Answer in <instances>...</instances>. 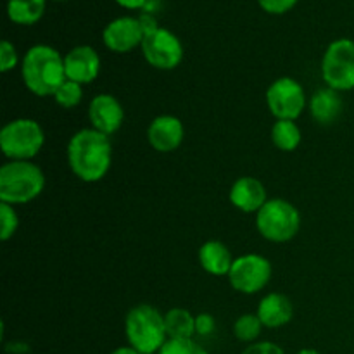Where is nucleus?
<instances>
[{
  "label": "nucleus",
  "instance_id": "obj_3",
  "mask_svg": "<svg viewBox=\"0 0 354 354\" xmlns=\"http://www.w3.org/2000/svg\"><path fill=\"white\" fill-rule=\"evenodd\" d=\"M124 335L128 346L140 354H158L168 341L165 315L151 304H138L124 318Z\"/></svg>",
  "mask_w": 354,
  "mask_h": 354
},
{
  "label": "nucleus",
  "instance_id": "obj_21",
  "mask_svg": "<svg viewBox=\"0 0 354 354\" xmlns=\"http://www.w3.org/2000/svg\"><path fill=\"white\" fill-rule=\"evenodd\" d=\"M303 140L301 128L296 121L290 120H277L272 127V142L279 151L292 152L296 151Z\"/></svg>",
  "mask_w": 354,
  "mask_h": 354
},
{
  "label": "nucleus",
  "instance_id": "obj_17",
  "mask_svg": "<svg viewBox=\"0 0 354 354\" xmlns=\"http://www.w3.org/2000/svg\"><path fill=\"white\" fill-rule=\"evenodd\" d=\"M342 113L341 92L334 88L317 90L310 99V114L318 124H332L339 120Z\"/></svg>",
  "mask_w": 354,
  "mask_h": 354
},
{
  "label": "nucleus",
  "instance_id": "obj_18",
  "mask_svg": "<svg viewBox=\"0 0 354 354\" xmlns=\"http://www.w3.org/2000/svg\"><path fill=\"white\" fill-rule=\"evenodd\" d=\"M234 259L230 249L220 241H207L199 248L201 266L213 277H228Z\"/></svg>",
  "mask_w": 354,
  "mask_h": 354
},
{
  "label": "nucleus",
  "instance_id": "obj_6",
  "mask_svg": "<svg viewBox=\"0 0 354 354\" xmlns=\"http://www.w3.org/2000/svg\"><path fill=\"white\" fill-rule=\"evenodd\" d=\"M256 228L263 239L275 244L292 241L301 228V213L286 199H268L256 213Z\"/></svg>",
  "mask_w": 354,
  "mask_h": 354
},
{
  "label": "nucleus",
  "instance_id": "obj_8",
  "mask_svg": "<svg viewBox=\"0 0 354 354\" xmlns=\"http://www.w3.org/2000/svg\"><path fill=\"white\" fill-rule=\"evenodd\" d=\"M140 48L147 64L161 71H171L183 61L182 41L166 28L158 26L147 31Z\"/></svg>",
  "mask_w": 354,
  "mask_h": 354
},
{
  "label": "nucleus",
  "instance_id": "obj_24",
  "mask_svg": "<svg viewBox=\"0 0 354 354\" xmlns=\"http://www.w3.org/2000/svg\"><path fill=\"white\" fill-rule=\"evenodd\" d=\"M19 227V216H17L14 206L6 203H0V239L7 242L16 235Z\"/></svg>",
  "mask_w": 354,
  "mask_h": 354
},
{
  "label": "nucleus",
  "instance_id": "obj_20",
  "mask_svg": "<svg viewBox=\"0 0 354 354\" xmlns=\"http://www.w3.org/2000/svg\"><path fill=\"white\" fill-rule=\"evenodd\" d=\"M168 339H194L196 317L185 308H171L165 313Z\"/></svg>",
  "mask_w": 354,
  "mask_h": 354
},
{
  "label": "nucleus",
  "instance_id": "obj_9",
  "mask_svg": "<svg viewBox=\"0 0 354 354\" xmlns=\"http://www.w3.org/2000/svg\"><path fill=\"white\" fill-rule=\"evenodd\" d=\"M272 273L273 266L268 258L249 252L234 259V265L228 273V282L237 292L256 294L268 286Z\"/></svg>",
  "mask_w": 354,
  "mask_h": 354
},
{
  "label": "nucleus",
  "instance_id": "obj_11",
  "mask_svg": "<svg viewBox=\"0 0 354 354\" xmlns=\"http://www.w3.org/2000/svg\"><path fill=\"white\" fill-rule=\"evenodd\" d=\"M145 31L140 19L133 16H121L106 24L102 31V41L107 50L116 54H127L142 47Z\"/></svg>",
  "mask_w": 354,
  "mask_h": 354
},
{
  "label": "nucleus",
  "instance_id": "obj_13",
  "mask_svg": "<svg viewBox=\"0 0 354 354\" xmlns=\"http://www.w3.org/2000/svg\"><path fill=\"white\" fill-rule=\"evenodd\" d=\"M185 137V128L180 118L173 114H161L154 118L147 128V142L154 151L161 154L176 151Z\"/></svg>",
  "mask_w": 354,
  "mask_h": 354
},
{
  "label": "nucleus",
  "instance_id": "obj_23",
  "mask_svg": "<svg viewBox=\"0 0 354 354\" xmlns=\"http://www.w3.org/2000/svg\"><path fill=\"white\" fill-rule=\"evenodd\" d=\"M54 99L55 102L61 107H64V109H73V107H76L82 102L83 85L71 82V80H66V82L59 86L57 92L54 93Z\"/></svg>",
  "mask_w": 354,
  "mask_h": 354
},
{
  "label": "nucleus",
  "instance_id": "obj_5",
  "mask_svg": "<svg viewBox=\"0 0 354 354\" xmlns=\"http://www.w3.org/2000/svg\"><path fill=\"white\" fill-rule=\"evenodd\" d=\"M44 144V128L31 118H17L0 130V151L9 161H31Z\"/></svg>",
  "mask_w": 354,
  "mask_h": 354
},
{
  "label": "nucleus",
  "instance_id": "obj_16",
  "mask_svg": "<svg viewBox=\"0 0 354 354\" xmlns=\"http://www.w3.org/2000/svg\"><path fill=\"white\" fill-rule=\"evenodd\" d=\"M256 315L261 320L263 327L280 328L290 324L294 317V308L287 296L280 292H270L259 301Z\"/></svg>",
  "mask_w": 354,
  "mask_h": 354
},
{
  "label": "nucleus",
  "instance_id": "obj_32",
  "mask_svg": "<svg viewBox=\"0 0 354 354\" xmlns=\"http://www.w3.org/2000/svg\"><path fill=\"white\" fill-rule=\"evenodd\" d=\"M296 354H322L318 349H313V348H304V349H299Z\"/></svg>",
  "mask_w": 354,
  "mask_h": 354
},
{
  "label": "nucleus",
  "instance_id": "obj_28",
  "mask_svg": "<svg viewBox=\"0 0 354 354\" xmlns=\"http://www.w3.org/2000/svg\"><path fill=\"white\" fill-rule=\"evenodd\" d=\"M242 354H286V351L275 342L258 341L254 344H249Z\"/></svg>",
  "mask_w": 354,
  "mask_h": 354
},
{
  "label": "nucleus",
  "instance_id": "obj_19",
  "mask_svg": "<svg viewBox=\"0 0 354 354\" xmlns=\"http://www.w3.org/2000/svg\"><path fill=\"white\" fill-rule=\"evenodd\" d=\"M47 0H7V17L19 26H31L44 17Z\"/></svg>",
  "mask_w": 354,
  "mask_h": 354
},
{
  "label": "nucleus",
  "instance_id": "obj_26",
  "mask_svg": "<svg viewBox=\"0 0 354 354\" xmlns=\"http://www.w3.org/2000/svg\"><path fill=\"white\" fill-rule=\"evenodd\" d=\"M19 62V57H17V50L9 40H3L0 44V71L9 73L12 71L14 68Z\"/></svg>",
  "mask_w": 354,
  "mask_h": 354
},
{
  "label": "nucleus",
  "instance_id": "obj_30",
  "mask_svg": "<svg viewBox=\"0 0 354 354\" xmlns=\"http://www.w3.org/2000/svg\"><path fill=\"white\" fill-rule=\"evenodd\" d=\"M118 6H121L123 9H130V10H137L142 9V7L147 3V0H114Z\"/></svg>",
  "mask_w": 354,
  "mask_h": 354
},
{
  "label": "nucleus",
  "instance_id": "obj_27",
  "mask_svg": "<svg viewBox=\"0 0 354 354\" xmlns=\"http://www.w3.org/2000/svg\"><path fill=\"white\" fill-rule=\"evenodd\" d=\"M299 2V0H258L259 7H261L265 12L273 14V16H280V14L289 12L290 9H294V6Z\"/></svg>",
  "mask_w": 354,
  "mask_h": 354
},
{
  "label": "nucleus",
  "instance_id": "obj_25",
  "mask_svg": "<svg viewBox=\"0 0 354 354\" xmlns=\"http://www.w3.org/2000/svg\"><path fill=\"white\" fill-rule=\"evenodd\" d=\"M158 354H209L194 339H168Z\"/></svg>",
  "mask_w": 354,
  "mask_h": 354
},
{
  "label": "nucleus",
  "instance_id": "obj_14",
  "mask_svg": "<svg viewBox=\"0 0 354 354\" xmlns=\"http://www.w3.org/2000/svg\"><path fill=\"white\" fill-rule=\"evenodd\" d=\"M66 78L80 85H88L99 76L100 57L90 45H76L64 55Z\"/></svg>",
  "mask_w": 354,
  "mask_h": 354
},
{
  "label": "nucleus",
  "instance_id": "obj_33",
  "mask_svg": "<svg viewBox=\"0 0 354 354\" xmlns=\"http://www.w3.org/2000/svg\"><path fill=\"white\" fill-rule=\"evenodd\" d=\"M55 2H66V0H55Z\"/></svg>",
  "mask_w": 354,
  "mask_h": 354
},
{
  "label": "nucleus",
  "instance_id": "obj_29",
  "mask_svg": "<svg viewBox=\"0 0 354 354\" xmlns=\"http://www.w3.org/2000/svg\"><path fill=\"white\" fill-rule=\"evenodd\" d=\"M216 328V322H214V317L209 313H199L196 315V335H203V337H207L211 335Z\"/></svg>",
  "mask_w": 354,
  "mask_h": 354
},
{
  "label": "nucleus",
  "instance_id": "obj_4",
  "mask_svg": "<svg viewBox=\"0 0 354 354\" xmlns=\"http://www.w3.org/2000/svg\"><path fill=\"white\" fill-rule=\"evenodd\" d=\"M45 189V175L31 161H7L0 168V203L17 206L37 199Z\"/></svg>",
  "mask_w": 354,
  "mask_h": 354
},
{
  "label": "nucleus",
  "instance_id": "obj_31",
  "mask_svg": "<svg viewBox=\"0 0 354 354\" xmlns=\"http://www.w3.org/2000/svg\"><path fill=\"white\" fill-rule=\"evenodd\" d=\"M109 354H140V353H138L137 349L131 348V346H120V348H116Z\"/></svg>",
  "mask_w": 354,
  "mask_h": 354
},
{
  "label": "nucleus",
  "instance_id": "obj_2",
  "mask_svg": "<svg viewBox=\"0 0 354 354\" xmlns=\"http://www.w3.org/2000/svg\"><path fill=\"white\" fill-rule=\"evenodd\" d=\"M21 78L33 95L54 97L59 86L68 80L64 55L50 45H33L21 59Z\"/></svg>",
  "mask_w": 354,
  "mask_h": 354
},
{
  "label": "nucleus",
  "instance_id": "obj_1",
  "mask_svg": "<svg viewBox=\"0 0 354 354\" xmlns=\"http://www.w3.org/2000/svg\"><path fill=\"white\" fill-rule=\"evenodd\" d=\"M113 147L107 135L83 128L76 131L68 144V165L85 183L100 182L111 169Z\"/></svg>",
  "mask_w": 354,
  "mask_h": 354
},
{
  "label": "nucleus",
  "instance_id": "obj_10",
  "mask_svg": "<svg viewBox=\"0 0 354 354\" xmlns=\"http://www.w3.org/2000/svg\"><path fill=\"white\" fill-rule=\"evenodd\" d=\"M306 104L304 86L290 76L277 78L266 90V106L275 120L296 121L306 109Z\"/></svg>",
  "mask_w": 354,
  "mask_h": 354
},
{
  "label": "nucleus",
  "instance_id": "obj_7",
  "mask_svg": "<svg viewBox=\"0 0 354 354\" xmlns=\"http://www.w3.org/2000/svg\"><path fill=\"white\" fill-rule=\"evenodd\" d=\"M322 78L337 92L354 90V40H334L322 57Z\"/></svg>",
  "mask_w": 354,
  "mask_h": 354
},
{
  "label": "nucleus",
  "instance_id": "obj_12",
  "mask_svg": "<svg viewBox=\"0 0 354 354\" xmlns=\"http://www.w3.org/2000/svg\"><path fill=\"white\" fill-rule=\"evenodd\" d=\"M88 120L93 130L111 137L124 121V109L120 100L111 93H99L88 104Z\"/></svg>",
  "mask_w": 354,
  "mask_h": 354
},
{
  "label": "nucleus",
  "instance_id": "obj_22",
  "mask_svg": "<svg viewBox=\"0 0 354 354\" xmlns=\"http://www.w3.org/2000/svg\"><path fill=\"white\" fill-rule=\"evenodd\" d=\"M263 324L256 313H244L235 320L234 324V335L241 342L245 344H254L258 342L259 335L263 332Z\"/></svg>",
  "mask_w": 354,
  "mask_h": 354
},
{
  "label": "nucleus",
  "instance_id": "obj_15",
  "mask_svg": "<svg viewBox=\"0 0 354 354\" xmlns=\"http://www.w3.org/2000/svg\"><path fill=\"white\" fill-rule=\"evenodd\" d=\"M232 206L242 213H258L268 201L266 187L254 176H241L234 182L228 192Z\"/></svg>",
  "mask_w": 354,
  "mask_h": 354
}]
</instances>
